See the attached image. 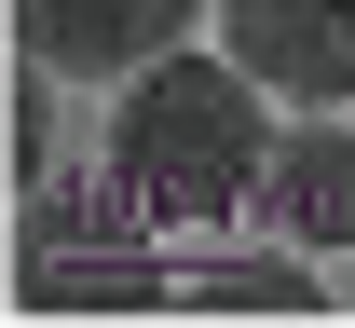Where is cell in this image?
<instances>
[{
	"instance_id": "cell-1",
	"label": "cell",
	"mask_w": 355,
	"mask_h": 328,
	"mask_svg": "<svg viewBox=\"0 0 355 328\" xmlns=\"http://www.w3.org/2000/svg\"><path fill=\"white\" fill-rule=\"evenodd\" d=\"M273 83L246 55H150L110 110V205L150 219V233H205V219H246L260 205V164H273Z\"/></svg>"
},
{
	"instance_id": "cell-2",
	"label": "cell",
	"mask_w": 355,
	"mask_h": 328,
	"mask_svg": "<svg viewBox=\"0 0 355 328\" xmlns=\"http://www.w3.org/2000/svg\"><path fill=\"white\" fill-rule=\"evenodd\" d=\"M191 14L205 0H14V42L55 83H137L150 55L191 42Z\"/></svg>"
},
{
	"instance_id": "cell-3",
	"label": "cell",
	"mask_w": 355,
	"mask_h": 328,
	"mask_svg": "<svg viewBox=\"0 0 355 328\" xmlns=\"http://www.w3.org/2000/svg\"><path fill=\"white\" fill-rule=\"evenodd\" d=\"M219 42L287 110H342L355 96V0H219Z\"/></svg>"
},
{
	"instance_id": "cell-4",
	"label": "cell",
	"mask_w": 355,
	"mask_h": 328,
	"mask_svg": "<svg viewBox=\"0 0 355 328\" xmlns=\"http://www.w3.org/2000/svg\"><path fill=\"white\" fill-rule=\"evenodd\" d=\"M246 219H260L273 246H301V260H342L355 246V123H287Z\"/></svg>"
}]
</instances>
